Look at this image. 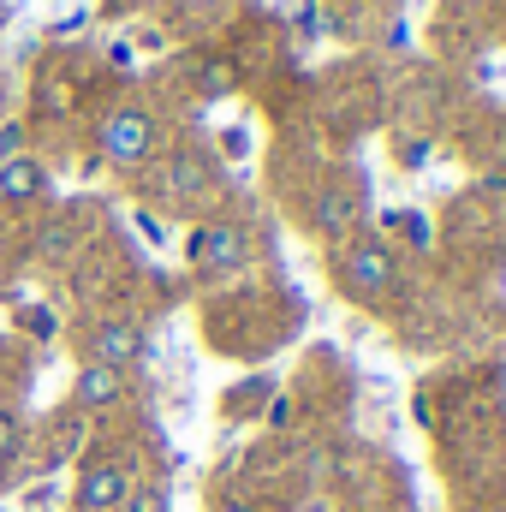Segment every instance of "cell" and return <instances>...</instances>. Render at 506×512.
Masks as SVG:
<instances>
[{"instance_id": "obj_1", "label": "cell", "mask_w": 506, "mask_h": 512, "mask_svg": "<svg viewBox=\"0 0 506 512\" xmlns=\"http://www.w3.org/2000/svg\"><path fill=\"white\" fill-rule=\"evenodd\" d=\"M340 274H346V292L352 298H381V292L399 286V256H393V245H381V239H352L346 256H340Z\"/></svg>"}, {"instance_id": "obj_2", "label": "cell", "mask_w": 506, "mask_h": 512, "mask_svg": "<svg viewBox=\"0 0 506 512\" xmlns=\"http://www.w3.org/2000/svg\"><path fill=\"white\" fill-rule=\"evenodd\" d=\"M96 143H102V161H114V167H143L149 155H155V120L143 114V108H114L102 131H96Z\"/></svg>"}, {"instance_id": "obj_3", "label": "cell", "mask_w": 506, "mask_h": 512, "mask_svg": "<svg viewBox=\"0 0 506 512\" xmlns=\"http://www.w3.org/2000/svg\"><path fill=\"white\" fill-rule=\"evenodd\" d=\"M251 251V239H245V227H233V221H215V227H197L191 239H185V256L203 268V274H227V268H239Z\"/></svg>"}, {"instance_id": "obj_4", "label": "cell", "mask_w": 506, "mask_h": 512, "mask_svg": "<svg viewBox=\"0 0 506 512\" xmlns=\"http://www.w3.org/2000/svg\"><path fill=\"white\" fill-rule=\"evenodd\" d=\"M131 495V465L126 459H90L78 477V512H120Z\"/></svg>"}, {"instance_id": "obj_5", "label": "cell", "mask_w": 506, "mask_h": 512, "mask_svg": "<svg viewBox=\"0 0 506 512\" xmlns=\"http://www.w3.org/2000/svg\"><path fill=\"white\" fill-rule=\"evenodd\" d=\"M143 328L137 322H120V316H108V322H96L90 328V364H108V370H131L137 358H143Z\"/></svg>"}, {"instance_id": "obj_6", "label": "cell", "mask_w": 506, "mask_h": 512, "mask_svg": "<svg viewBox=\"0 0 506 512\" xmlns=\"http://www.w3.org/2000/svg\"><path fill=\"white\" fill-rule=\"evenodd\" d=\"M48 191V167L30 155H6L0 161V203H36Z\"/></svg>"}, {"instance_id": "obj_7", "label": "cell", "mask_w": 506, "mask_h": 512, "mask_svg": "<svg viewBox=\"0 0 506 512\" xmlns=\"http://www.w3.org/2000/svg\"><path fill=\"white\" fill-rule=\"evenodd\" d=\"M72 399L84 411H102V405H120L126 399V370H108V364H84L78 382H72Z\"/></svg>"}, {"instance_id": "obj_8", "label": "cell", "mask_w": 506, "mask_h": 512, "mask_svg": "<svg viewBox=\"0 0 506 512\" xmlns=\"http://www.w3.org/2000/svg\"><path fill=\"white\" fill-rule=\"evenodd\" d=\"M358 227V191H322L316 197V233H328V239H346Z\"/></svg>"}, {"instance_id": "obj_9", "label": "cell", "mask_w": 506, "mask_h": 512, "mask_svg": "<svg viewBox=\"0 0 506 512\" xmlns=\"http://www.w3.org/2000/svg\"><path fill=\"white\" fill-rule=\"evenodd\" d=\"M209 179H215V173H209L203 155H173V161H167V191H173V197H197V191H209Z\"/></svg>"}, {"instance_id": "obj_10", "label": "cell", "mask_w": 506, "mask_h": 512, "mask_svg": "<svg viewBox=\"0 0 506 512\" xmlns=\"http://www.w3.org/2000/svg\"><path fill=\"white\" fill-rule=\"evenodd\" d=\"M167 507H173L167 483H131V495L120 501V512H167Z\"/></svg>"}, {"instance_id": "obj_11", "label": "cell", "mask_w": 506, "mask_h": 512, "mask_svg": "<svg viewBox=\"0 0 506 512\" xmlns=\"http://www.w3.org/2000/svg\"><path fill=\"white\" fill-rule=\"evenodd\" d=\"M18 441H24V423H18V411H0V465L18 453Z\"/></svg>"}, {"instance_id": "obj_12", "label": "cell", "mask_w": 506, "mask_h": 512, "mask_svg": "<svg viewBox=\"0 0 506 512\" xmlns=\"http://www.w3.org/2000/svg\"><path fill=\"white\" fill-rule=\"evenodd\" d=\"M221 149H227V155H245V149H251V137H245V131L233 126L227 137H221Z\"/></svg>"}, {"instance_id": "obj_13", "label": "cell", "mask_w": 506, "mask_h": 512, "mask_svg": "<svg viewBox=\"0 0 506 512\" xmlns=\"http://www.w3.org/2000/svg\"><path fill=\"white\" fill-rule=\"evenodd\" d=\"M399 155H405V167H423V161H429V143H405Z\"/></svg>"}, {"instance_id": "obj_14", "label": "cell", "mask_w": 506, "mask_h": 512, "mask_svg": "<svg viewBox=\"0 0 506 512\" xmlns=\"http://www.w3.org/2000/svg\"><path fill=\"white\" fill-rule=\"evenodd\" d=\"M215 512H256V507H251V501H221Z\"/></svg>"}, {"instance_id": "obj_15", "label": "cell", "mask_w": 506, "mask_h": 512, "mask_svg": "<svg viewBox=\"0 0 506 512\" xmlns=\"http://www.w3.org/2000/svg\"><path fill=\"white\" fill-rule=\"evenodd\" d=\"M465 6H489V0H465Z\"/></svg>"}, {"instance_id": "obj_16", "label": "cell", "mask_w": 506, "mask_h": 512, "mask_svg": "<svg viewBox=\"0 0 506 512\" xmlns=\"http://www.w3.org/2000/svg\"><path fill=\"white\" fill-rule=\"evenodd\" d=\"M197 6H215V0H197Z\"/></svg>"}]
</instances>
